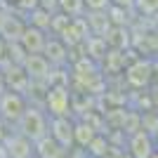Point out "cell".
I'll use <instances>...</instances> for the list:
<instances>
[{
    "instance_id": "cell-25",
    "label": "cell",
    "mask_w": 158,
    "mask_h": 158,
    "mask_svg": "<svg viewBox=\"0 0 158 158\" xmlns=\"http://www.w3.org/2000/svg\"><path fill=\"white\" fill-rule=\"evenodd\" d=\"M64 158H66V156H64Z\"/></svg>"
},
{
    "instance_id": "cell-18",
    "label": "cell",
    "mask_w": 158,
    "mask_h": 158,
    "mask_svg": "<svg viewBox=\"0 0 158 158\" xmlns=\"http://www.w3.org/2000/svg\"><path fill=\"white\" fill-rule=\"evenodd\" d=\"M83 2H85L87 12H104L111 5V0H83Z\"/></svg>"
},
{
    "instance_id": "cell-1",
    "label": "cell",
    "mask_w": 158,
    "mask_h": 158,
    "mask_svg": "<svg viewBox=\"0 0 158 158\" xmlns=\"http://www.w3.org/2000/svg\"><path fill=\"white\" fill-rule=\"evenodd\" d=\"M47 113L45 109H40V106H33L28 104L26 111H24V116L19 118V123H17V130L19 135H24L26 139H31V142H35V139L45 137L47 135Z\"/></svg>"
},
{
    "instance_id": "cell-23",
    "label": "cell",
    "mask_w": 158,
    "mask_h": 158,
    "mask_svg": "<svg viewBox=\"0 0 158 158\" xmlns=\"http://www.w3.org/2000/svg\"><path fill=\"white\" fill-rule=\"evenodd\" d=\"M153 142H156V146H158V130H156V135H153Z\"/></svg>"
},
{
    "instance_id": "cell-2",
    "label": "cell",
    "mask_w": 158,
    "mask_h": 158,
    "mask_svg": "<svg viewBox=\"0 0 158 158\" xmlns=\"http://www.w3.org/2000/svg\"><path fill=\"white\" fill-rule=\"evenodd\" d=\"M26 97L19 92H12V90H7V92L0 94V120H5L7 125H17L19 118L24 116L26 111Z\"/></svg>"
},
{
    "instance_id": "cell-21",
    "label": "cell",
    "mask_w": 158,
    "mask_h": 158,
    "mask_svg": "<svg viewBox=\"0 0 158 158\" xmlns=\"http://www.w3.org/2000/svg\"><path fill=\"white\" fill-rule=\"evenodd\" d=\"M5 59H7V43L0 38V64H2Z\"/></svg>"
},
{
    "instance_id": "cell-6",
    "label": "cell",
    "mask_w": 158,
    "mask_h": 158,
    "mask_svg": "<svg viewBox=\"0 0 158 158\" xmlns=\"http://www.w3.org/2000/svg\"><path fill=\"white\" fill-rule=\"evenodd\" d=\"M21 69L31 83H47L50 73H52V66L43 54H26V59L21 61Z\"/></svg>"
},
{
    "instance_id": "cell-13",
    "label": "cell",
    "mask_w": 158,
    "mask_h": 158,
    "mask_svg": "<svg viewBox=\"0 0 158 158\" xmlns=\"http://www.w3.org/2000/svg\"><path fill=\"white\" fill-rule=\"evenodd\" d=\"M97 135H99L97 127H92L87 120H73V146H78L80 151H83Z\"/></svg>"
},
{
    "instance_id": "cell-7",
    "label": "cell",
    "mask_w": 158,
    "mask_h": 158,
    "mask_svg": "<svg viewBox=\"0 0 158 158\" xmlns=\"http://www.w3.org/2000/svg\"><path fill=\"white\" fill-rule=\"evenodd\" d=\"M125 151L130 158H151V153L156 151V142H153L151 135H146L144 130L135 132L125 139Z\"/></svg>"
},
{
    "instance_id": "cell-4",
    "label": "cell",
    "mask_w": 158,
    "mask_h": 158,
    "mask_svg": "<svg viewBox=\"0 0 158 158\" xmlns=\"http://www.w3.org/2000/svg\"><path fill=\"white\" fill-rule=\"evenodd\" d=\"M151 66L153 59H132L130 64L125 66V83L132 87V90H144V87H151Z\"/></svg>"
},
{
    "instance_id": "cell-3",
    "label": "cell",
    "mask_w": 158,
    "mask_h": 158,
    "mask_svg": "<svg viewBox=\"0 0 158 158\" xmlns=\"http://www.w3.org/2000/svg\"><path fill=\"white\" fill-rule=\"evenodd\" d=\"M69 111H71L69 85H50L45 92V113L54 118V116H69Z\"/></svg>"
},
{
    "instance_id": "cell-14",
    "label": "cell",
    "mask_w": 158,
    "mask_h": 158,
    "mask_svg": "<svg viewBox=\"0 0 158 158\" xmlns=\"http://www.w3.org/2000/svg\"><path fill=\"white\" fill-rule=\"evenodd\" d=\"M83 47H85V57L90 61H104L106 52H109V47H106V40L104 38H97V35H90V38L83 43Z\"/></svg>"
},
{
    "instance_id": "cell-17",
    "label": "cell",
    "mask_w": 158,
    "mask_h": 158,
    "mask_svg": "<svg viewBox=\"0 0 158 158\" xmlns=\"http://www.w3.org/2000/svg\"><path fill=\"white\" fill-rule=\"evenodd\" d=\"M142 130L146 132V135H156L158 130V111H144L142 113Z\"/></svg>"
},
{
    "instance_id": "cell-20",
    "label": "cell",
    "mask_w": 158,
    "mask_h": 158,
    "mask_svg": "<svg viewBox=\"0 0 158 158\" xmlns=\"http://www.w3.org/2000/svg\"><path fill=\"white\" fill-rule=\"evenodd\" d=\"M7 127H10V125H7L5 120H0V144H2V142L7 139V135H10V130H7Z\"/></svg>"
},
{
    "instance_id": "cell-24",
    "label": "cell",
    "mask_w": 158,
    "mask_h": 158,
    "mask_svg": "<svg viewBox=\"0 0 158 158\" xmlns=\"http://www.w3.org/2000/svg\"><path fill=\"white\" fill-rule=\"evenodd\" d=\"M151 158H158V146H156V151L151 153Z\"/></svg>"
},
{
    "instance_id": "cell-11",
    "label": "cell",
    "mask_w": 158,
    "mask_h": 158,
    "mask_svg": "<svg viewBox=\"0 0 158 158\" xmlns=\"http://www.w3.org/2000/svg\"><path fill=\"white\" fill-rule=\"evenodd\" d=\"M24 28H26V21L21 17H12V14H2L0 17V38L5 43H19Z\"/></svg>"
},
{
    "instance_id": "cell-12",
    "label": "cell",
    "mask_w": 158,
    "mask_h": 158,
    "mask_svg": "<svg viewBox=\"0 0 158 158\" xmlns=\"http://www.w3.org/2000/svg\"><path fill=\"white\" fill-rule=\"evenodd\" d=\"M33 153H35V158H64L66 156V151L50 135H45V137L33 142Z\"/></svg>"
},
{
    "instance_id": "cell-16",
    "label": "cell",
    "mask_w": 158,
    "mask_h": 158,
    "mask_svg": "<svg viewBox=\"0 0 158 158\" xmlns=\"http://www.w3.org/2000/svg\"><path fill=\"white\" fill-rule=\"evenodd\" d=\"M59 12L71 19H78L85 14V2L83 0H59Z\"/></svg>"
},
{
    "instance_id": "cell-15",
    "label": "cell",
    "mask_w": 158,
    "mask_h": 158,
    "mask_svg": "<svg viewBox=\"0 0 158 158\" xmlns=\"http://www.w3.org/2000/svg\"><path fill=\"white\" fill-rule=\"evenodd\" d=\"M109 146H111L109 137H106V135H97V137L83 149V153H85L87 158H104L106 151H109Z\"/></svg>"
},
{
    "instance_id": "cell-9",
    "label": "cell",
    "mask_w": 158,
    "mask_h": 158,
    "mask_svg": "<svg viewBox=\"0 0 158 158\" xmlns=\"http://www.w3.org/2000/svg\"><path fill=\"white\" fill-rule=\"evenodd\" d=\"M45 43H47V33L26 24V28H24V33H21V38H19L21 50H24L26 54H43Z\"/></svg>"
},
{
    "instance_id": "cell-8",
    "label": "cell",
    "mask_w": 158,
    "mask_h": 158,
    "mask_svg": "<svg viewBox=\"0 0 158 158\" xmlns=\"http://www.w3.org/2000/svg\"><path fill=\"white\" fill-rule=\"evenodd\" d=\"M2 149H5V158H35L33 142L19 132H10L7 139L2 142Z\"/></svg>"
},
{
    "instance_id": "cell-5",
    "label": "cell",
    "mask_w": 158,
    "mask_h": 158,
    "mask_svg": "<svg viewBox=\"0 0 158 158\" xmlns=\"http://www.w3.org/2000/svg\"><path fill=\"white\" fill-rule=\"evenodd\" d=\"M47 135L64 151H71V146H73V120L69 116H54V118H50L47 120Z\"/></svg>"
},
{
    "instance_id": "cell-19",
    "label": "cell",
    "mask_w": 158,
    "mask_h": 158,
    "mask_svg": "<svg viewBox=\"0 0 158 158\" xmlns=\"http://www.w3.org/2000/svg\"><path fill=\"white\" fill-rule=\"evenodd\" d=\"M113 7H120V10H135V5H137V0H111Z\"/></svg>"
},
{
    "instance_id": "cell-22",
    "label": "cell",
    "mask_w": 158,
    "mask_h": 158,
    "mask_svg": "<svg viewBox=\"0 0 158 158\" xmlns=\"http://www.w3.org/2000/svg\"><path fill=\"white\" fill-rule=\"evenodd\" d=\"M2 92H7V83H5V73L0 71V94Z\"/></svg>"
},
{
    "instance_id": "cell-10",
    "label": "cell",
    "mask_w": 158,
    "mask_h": 158,
    "mask_svg": "<svg viewBox=\"0 0 158 158\" xmlns=\"http://www.w3.org/2000/svg\"><path fill=\"white\" fill-rule=\"evenodd\" d=\"M43 57L50 61V66H66L69 64V45H66L64 40L54 38V35H47Z\"/></svg>"
}]
</instances>
